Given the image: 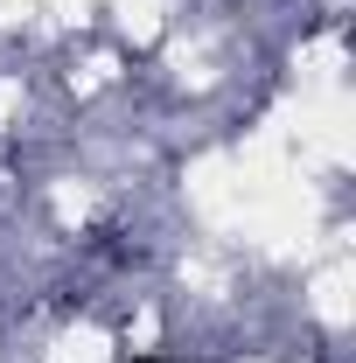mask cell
Wrapping results in <instances>:
<instances>
[{"mask_svg":"<svg viewBox=\"0 0 356 363\" xmlns=\"http://www.w3.org/2000/svg\"><path fill=\"white\" fill-rule=\"evenodd\" d=\"M133 363H161V357H133Z\"/></svg>","mask_w":356,"mask_h":363,"instance_id":"6da1fadb","label":"cell"}]
</instances>
